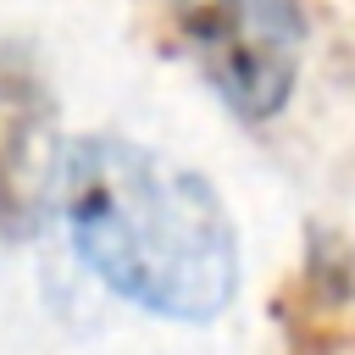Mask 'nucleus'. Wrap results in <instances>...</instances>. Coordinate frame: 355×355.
<instances>
[{
	"mask_svg": "<svg viewBox=\"0 0 355 355\" xmlns=\"http://www.w3.org/2000/svg\"><path fill=\"white\" fill-rule=\"evenodd\" d=\"M61 116L39 61L22 44H0V250H17L55 211Z\"/></svg>",
	"mask_w": 355,
	"mask_h": 355,
	"instance_id": "nucleus-3",
	"label": "nucleus"
},
{
	"mask_svg": "<svg viewBox=\"0 0 355 355\" xmlns=\"http://www.w3.org/2000/svg\"><path fill=\"white\" fill-rule=\"evenodd\" d=\"M166 17L216 100L244 122H272L305 55L300 0H166Z\"/></svg>",
	"mask_w": 355,
	"mask_h": 355,
	"instance_id": "nucleus-2",
	"label": "nucleus"
},
{
	"mask_svg": "<svg viewBox=\"0 0 355 355\" xmlns=\"http://www.w3.org/2000/svg\"><path fill=\"white\" fill-rule=\"evenodd\" d=\"M55 216L83 272L161 322H216L239 294V227L216 183L122 133L67 139Z\"/></svg>",
	"mask_w": 355,
	"mask_h": 355,
	"instance_id": "nucleus-1",
	"label": "nucleus"
},
{
	"mask_svg": "<svg viewBox=\"0 0 355 355\" xmlns=\"http://www.w3.org/2000/svg\"><path fill=\"white\" fill-rule=\"evenodd\" d=\"M283 355H355V250L322 227L277 294Z\"/></svg>",
	"mask_w": 355,
	"mask_h": 355,
	"instance_id": "nucleus-4",
	"label": "nucleus"
}]
</instances>
